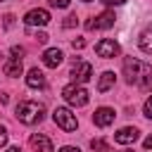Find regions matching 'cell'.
Listing matches in <instances>:
<instances>
[{
	"instance_id": "18",
	"label": "cell",
	"mask_w": 152,
	"mask_h": 152,
	"mask_svg": "<svg viewBox=\"0 0 152 152\" xmlns=\"http://www.w3.org/2000/svg\"><path fill=\"white\" fill-rule=\"evenodd\" d=\"M142 114H145L147 119H152V95L145 100V104H142Z\"/></svg>"
},
{
	"instance_id": "4",
	"label": "cell",
	"mask_w": 152,
	"mask_h": 152,
	"mask_svg": "<svg viewBox=\"0 0 152 152\" xmlns=\"http://www.w3.org/2000/svg\"><path fill=\"white\" fill-rule=\"evenodd\" d=\"M52 121H55L62 131H76V128H78L76 114H71V109H66V107H57V109L52 112Z\"/></svg>"
},
{
	"instance_id": "6",
	"label": "cell",
	"mask_w": 152,
	"mask_h": 152,
	"mask_svg": "<svg viewBox=\"0 0 152 152\" xmlns=\"http://www.w3.org/2000/svg\"><path fill=\"white\" fill-rule=\"evenodd\" d=\"M95 52H97V57H102V59H112V57H116V55L121 52V48H119V43H116L114 38H102V40L95 45Z\"/></svg>"
},
{
	"instance_id": "27",
	"label": "cell",
	"mask_w": 152,
	"mask_h": 152,
	"mask_svg": "<svg viewBox=\"0 0 152 152\" xmlns=\"http://www.w3.org/2000/svg\"><path fill=\"white\" fill-rule=\"evenodd\" d=\"M142 145H145V150H152V135H147V138L142 140Z\"/></svg>"
},
{
	"instance_id": "20",
	"label": "cell",
	"mask_w": 152,
	"mask_h": 152,
	"mask_svg": "<svg viewBox=\"0 0 152 152\" xmlns=\"http://www.w3.org/2000/svg\"><path fill=\"white\" fill-rule=\"evenodd\" d=\"M50 7H59V10H66V7H69V0H50Z\"/></svg>"
},
{
	"instance_id": "16",
	"label": "cell",
	"mask_w": 152,
	"mask_h": 152,
	"mask_svg": "<svg viewBox=\"0 0 152 152\" xmlns=\"http://www.w3.org/2000/svg\"><path fill=\"white\" fill-rule=\"evenodd\" d=\"M114 83H116L114 71H102V76H100V81H97V90H100V93H107Z\"/></svg>"
},
{
	"instance_id": "10",
	"label": "cell",
	"mask_w": 152,
	"mask_h": 152,
	"mask_svg": "<svg viewBox=\"0 0 152 152\" xmlns=\"http://www.w3.org/2000/svg\"><path fill=\"white\" fill-rule=\"evenodd\" d=\"M62 59H64V52H62L59 48H48V50L43 52V64H45L48 69H57V66L62 64Z\"/></svg>"
},
{
	"instance_id": "9",
	"label": "cell",
	"mask_w": 152,
	"mask_h": 152,
	"mask_svg": "<svg viewBox=\"0 0 152 152\" xmlns=\"http://www.w3.org/2000/svg\"><path fill=\"white\" fill-rule=\"evenodd\" d=\"M114 116H116V112L112 107H97L95 114H93V124L100 126V128H107V126L114 124Z\"/></svg>"
},
{
	"instance_id": "15",
	"label": "cell",
	"mask_w": 152,
	"mask_h": 152,
	"mask_svg": "<svg viewBox=\"0 0 152 152\" xmlns=\"http://www.w3.org/2000/svg\"><path fill=\"white\" fill-rule=\"evenodd\" d=\"M138 45H140V50L142 52H147V55H152V24L140 33V38H138Z\"/></svg>"
},
{
	"instance_id": "29",
	"label": "cell",
	"mask_w": 152,
	"mask_h": 152,
	"mask_svg": "<svg viewBox=\"0 0 152 152\" xmlns=\"http://www.w3.org/2000/svg\"><path fill=\"white\" fill-rule=\"evenodd\" d=\"M7 152H24L21 147H17V145H12V147H7Z\"/></svg>"
},
{
	"instance_id": "7",
	"label": "cell",
	"mask_w": 152,
	"mask_h": 152,
	"mask_svg": "<svg viewBox=\"0 0 152 152\" xmlns=\"http://www.w3.org/2000/svg\"><path fill=\"white\" fill-rule=\"evenodd\" d=\"M90 76H93V66H90L88 62H76V64L71 66V78H74V83L83 86V83L90 81Z\"/></svg>"
},
{
	"instance_id": "1",
	"label": "cell",
	"mask_w": 152,
	"mask_h": 152,
	"mask_svg": "<svg viewBox=\"0 0 152 152\" xmlns=\"http://www.w3.org/2000/svg\"><path fill=\"white\" fill-rule=\"evenodd\" d=\"M124 76L131 86L142 88V90H152V64L135 59V57H126L124 59Z\"/></svg>"
},
{
	"instance_id": "24",
	"label": "cell",
	"mask_w": 152,
	"mask_h": 152,
	"mask_svg": "<svg viewBox=\"0 0 152 152\" xmlns=\"http://www.w3.org/2000/svg\"><path fill=\"white\" fill-rule=\"evenodd\" d=\"M71 45H74V50H81V48L86 45V40H83V38H76V40H74Z\"/></svg>"
},
{
	"instance_id": "25",
	"label": "cell",
	"mask_w": 152,
	"mask_h": 152,
	"mask_svg": "<svg viewBox=\"0 0 152 152\" xmlns=\"http://www.w3.org/2000/svg\"><path fill=\"white\" fill-rule=\"evenodd\" d=\"M36 40H38V43H45V40H48V33L38 31V33H36Z\"/></svg>"
},
{
	"instance_id": "12",
	"label": "cell",
	"mask_w": 152,
	"mask_h": 152,
	"mask_svg": "<svg viewBox=\"0 0 152 152\" xmlns=\"http://www.w3.org/2000/svg\"><path fill=\"white\" fill-rule=\"evenodd\" d=\"M26 86H28V88H45V86H48L45 74H43L38 66L28 69V74H26Z\"/></svg>"
},
{
	"instance_id": "13",
	"label": "cell",
	"mask_w": 152,
	"mask_h": 152,
	"mask_svg": "<svg viewBox=\"0 0 152 152\" xmlns=\"http://www.w3.org/2000/svg\"><path fill=\"white\" fill-rule=\"evenodd\" d=\"M31 147L38 150V152H55L52 150V140L48 135H43V133H33L31 135Z\"/></svg>"
},
{
	"instance_id": "14",
	"label": "cell",
	"mask_w": 152,
	"mask_h": 152,
	"mask_svg": "<svg viewBox=\"0 0 152 152\" xmlns=\"http://www.w3.org/2000/svg\"><path fill=\"white\" fill-rule=\"evenodd\" d=\"M5 76H10V78H17V76H21L24 74V66H21V59H14V57H10L7 62H5Z\"/></svg>"
},
{
	"instance_id": "22",
	"label": "cell",
	"mask_w": 152,
	"mask_h": 152,
	"mask_svg": "<svg viewBox=\"0 0 152 152\" xmlns=\"http://www.w3.org/2000/svg\"><path fill=\"white\" fill-rule=\"evenodd\" d=\"M5 145H7V128L0 126V147H5Z\"/></svg>"
},
{
	"instance_id": "17",
	"label": "cell",
	"mask_w": 152,
	"mask_h": 152,
	"mask_svg": "<svg viewBox=\"0 0 152 152\" xmlns=\"http://www.w3.org/2000/svg\"><path fill=\"white\" fill-rule=\"evenodd\" d=\"M90 147H93V152H114L102 138H93V140H90Z\"/></svg>"
},
{
	"instance_id": "3",
	"label": "cell",
	"mask_w": 152,
	"mask_h": 152,
	"mask_svg": "<svg viewBox=\"0 0 152 152\" xmlns=\"http://www.w3.org/2000/svg\"><path fill=\"white\" fill-rule=\"evenodd\" d=\"M62 97H64L71 107H83V104H88V100H90L88 90H86L83 86H78V83H69V86H64Z\"/></svg>"
},
{
	"instance_id": "28",
	"label": "cell",
	"mask_w": 152,
	"mask_h": 152,
	"mask_svg": "<svg viewBox=\"0 0 152 152\" xmlns=\"http://www.w3.org/2000/svg\"><path fill=\"white\" fill-rule=\"evenodd\" d=\"M12 19H14L12 14H7V17H5V28H10V26H12Z\"/></svg>"
},
{
	"instance_id": "11",
	"label": "cell",
	"mask_w": 152,
	"mask_h": 152,
	"mask_svg": "<svg viewBox=\"0 0 152 152\" xmlns=\"http://www.w3.org/2000/svg\"><path fill=\"white\" fill-rule=\"evenodd\" d=\"M114 140H116L119 145H133V142L138 140V128L124 126V128H119V131L114 133Z\"/></svg>"
},
{
	"instance_id": "2",
	"label": "cell",
	"mask_w": 152,
	"mask_h": 152,
	"mask_svg": "<svg viewBox=\"0 0 152 152\" xmlns=\"http://www.w3.org/2000/svg\"><path fill=\"white\" fill-rule=\"evenodd\" d=\"M14 114H17V119H19L21 124L33 126V124H40V121H43L45 107H43L40 102H33V100H21V102L17 104V109H14Z\"/></svg>"
},
{
	"instance_id": "5",
	"label": "cell",
	"mask_w": 152,
	"mask_h": 152,
	"mask_svg": "<svg viewBox=\"0 0 152 152\" xmlns=\"http://www.w3.org/2000/svg\"><path fill=\"white\" fill-rule=\"evenodd\" d=\"M114 21H116L114 12H112V10H104V12H100L97 17H93L86 26H88L90 31H102V28H112V26H114Z\"/></svg>"
},
{
	"instance_id": "23",
	"label": "cell",
	"mask_w": 152,
	"mask_h": 152,
	"mask_svg": "<svg viewBox=\"0 0 152 152\" xmlns=\"http://www.w3.org/2000/svg\"><path fill=\"white\" fill-rule=\"evenodd\" d=\"M102 2H104L107 7H119V5H124L126 0H102Z\"/></svg>"
},
{
	"instance_id": "30",
	"label": "cell",
	"mask_w": 152,
	"mask_h": 152,
	"mask_svg": "<svg viewBox=\"0 0 152 152\" xmlns=\"http://www.w3.org/2000/svg\"><path fill=\"white\" fill-rule=\"evenodd\" d=\"M124 152H133V150H124Z\"/></svg>"
},
{
	"instance_id": "8",
	"label": "cell",
	"mask_w": 152,
	"mask_h": 152,
	"mask_svg": "<svg viewBox=\"0 0 152 152\" xmlns=\"http://www.w3.org/2000/svg\"><path fill=\"white\" fill-rule=\"evenodd\" d=\"M24 24L26 26H45V24H50V12L48 10H28L26 12V17H24Z\"/></svg>"
},
{
	"instance_id": "21",
	"label": "cell",
	"mask_w": 152,
	"mask_h": 152,
	"mask_svg": "<svg viewBox=\"0 0 152 152\" xmlns=\"http://www.w3.org/2000/svg\"><path fill=\"white\" fill-rule=\"evenodd\" d=\"M10 55H12L14 59H21V55H24V48H19V45H14V48L10 50Z\"/></svg>"
},
{
	"instance_id": "26",
	"label": "cell",
	"mask_w": 152,
	"mask_h": 152,
	"mask_svg": "<svg viewBox=\"0 0 152 152\" xmlns=\"http://www.w3.org/2000/svg\"><path fill=\"white\" fill-rule=\"evenodd\" d=\"M59 152H81V150H78V147H74V145H64Z\"/></svg>"
},
{
	"instance_id": "19",
	"label": "cell",
	"mask_w": 152,
	"mask_h": 152,
	"mask_svg": "<svg viewBox=\"0 0 152 152\" xmlns=\"http://www.w3.org/2000/svg\"><path fill=\"white\" fill-rule=\"evenodd\" d=\"M71 26H78V19H76V14H69V17L64 19V28H71Z\"/></svg>"
},
{
	"instance_id": "31",
	"label": "cell",
	"mask_w": 152,
	"mask_h": 152,
	"mask_svg": "<svg viewBox=\"0 0 152 152\" xmlns=\"http://www.w3.org/2000/svg\"><path fill=\"white\" fill-rule=\"evenodd\" d=\"M83 2H93V0H83Z\"/></svg>"
}]
</instances>
